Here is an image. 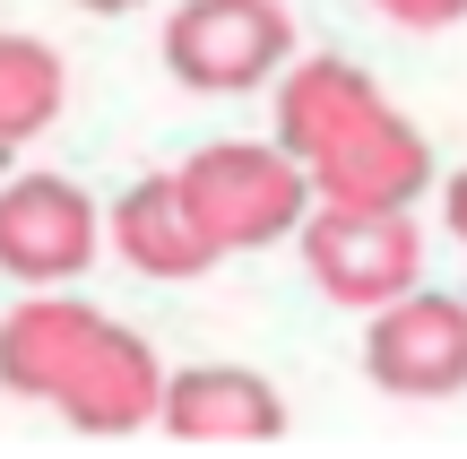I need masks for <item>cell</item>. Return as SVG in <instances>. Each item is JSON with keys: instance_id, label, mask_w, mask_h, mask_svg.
Instances as JSON below:
<instances>
[{"instance_id": "cell-6", "label": "cell", "mask_w": 467, "mask_h": 459, "mask_svg": "<svg viewBox=\"0 0 467 459\" xmlns=\"http://www.w3.org/2000/svg\"><path fill=\"white\" fill-rule=\"evenodd\" d=\"M44 408H61L78 433H139L156 408H165V364H156L148 339H130L121 321H104L78 339V356L61 364V381H52Z\"/></svg>"}, {"instance_id": "cell-3", "label": "cell", "mask_w": 467, "mask_h": 459, "mask_svg": "<svg viewBox=\"0 0 467 459\" xmlns=\"http://www.w3.org/2000/svg\"><path fill=\"white\" fill-rule=\"evenodd\" d=\"M295 52L285 0H182L165 17V69L200 96H251Z\"/></svg>"}, {"instance_id": "cell-11", "label": "cell", "mask_w": 467, "mask_h": 459, "mask_svg": "<svg viewBox=\"0 0 467 459\" xmlns=\"http://www.w3.org/2000/svg\"><path fill=\"white\" fill-rule=\"evenodd\" d=\"M372 96H381V87H372L355 61H295V69H285V87H277V148L312 156L320 139L347 130Z\"/></svg>"}, {"instance_id": "cell-5", "label": "cell", "mask_w": 467, "mask_h": 459, "mask_svg": "<svg viewBox=\"0 0 467 459\" xmlns=\"http://www.w3.org/2000/svg\"><path fill=\"white\" fill-rule=\"evenodd\" d=\"M364 373L389 399H459L467 391V304L459 295H416L372 312L364 329Z\"/></svg>"}, {"instance_id": "cell-7", "label": "cell", "mask_w": 467, "mask_h": 459, "mask_svg": "<svg viewBox=\"0 0 467 459\" xmlns=\"http://www.w3.org/2000/svg\"><path fill=\"white\" fill-rule=\"evenodd\" d=\"M96 243H104V217H96V200L78 183H61V173L0 183V269L9 277L61 287V277H78L96 260Z\"/></svg>"}, {"instance_id": "cell-9", "label": "cell", "mask_w": 467, "mask_h": 459, "mask_svg": "<svg viewBox=\"0 0 467 459\" xmlns=\"http://www.w3.org/2000/svg\"><path fill=\"white\" fill-rule=\"evenodd\" d=\"M113 243H121V260H130L139 277H200L208 260H217V243L200 235V217H191V200H182L173 173L130 183L113 200Z\"/></svg>"}, {"instance_id": "cell-15", "label": "cell", "mask_w": 467, "mask_h": 459, "mask_svg": "<svg viewBox=\"0 0 467 459\" xmlns=\"http://www.w3.org/2000/svg\"><path fill=\"white\" fill-rule=\"evenodd\" d=\"M78 9H104V17H121V9H139V0H78Z\"/></svg>"}, {"instance_id": "cell-12", "label": "cell", "mask_w": 467, "mask_h": 459, "mask_svg": "<svg viewBox=\"0 0 467 459\" xmlns=\"http://www.w3.org/2000/svg\"><path fill=\"white\" fill-rule=\"evenodd\" d=\"M61 52L35 44V35H0V139L9 148H26V139H44L52 121H61Z\"/></svg>"}, {"instance_id": "cell-1", "label": "cell", "mask_w": 467, "mask_h": 459, "mask_svg": "<svg viewBox=\"0 0 467 459\" xmlns=\"http://www.w3.org/2000/svg\"><path fill=\"white\" fill-rule=\"evenodd\" d=\"M182 200L191 217H200V235L217 243V252H268V243L303 235V217H312V165H303L295 148H277V139H225V148H200L182 173Z\"/></svg>"}, {"instance_id": "cell-8", "label": "cell", "mask_w": 467, "mask_h": 459, "mask_svg": "<svg viewBox=\"0 0 467 459\" xmlns=\"http://www.w3.org/2000/svg\"><path fill=\"white\" fill-rule=\"evenodd\" d=\"M156 425L173 433V443H277L285 433V399L268 391L260 373H243V364H191V373H165V408H156Z\"/></svg>"}, {"instance_id": "cell-13", "label": "cell", "mask_w": 467, "mask_h": 459, "mask_svg": "<svg viewBox=\"0 0 467 459\" xmlns=\"http://www.w3.org/2000/svg\"><path fill=\"white\" fill-rule=\"evenodd\" d=\"M372 9H381L389 26H407V35H441V26L467 17V0H372Z\"/></svg>"}, {"instance_id": "cell-4", "label": "cell", "mask_w": 467, "mask_h": 459, "mask_svg": "<svg viewBox=\"0 0 467 459\" xmlns=\"http://www.w3.org/2000/svg\"><path fill=\"white\" fill-rule=\"evenodd\" d=\"M312 191L320 200H347V208H416L424 173H433V148H424L416 121H399V104L372 96L347 130H329L312 156Z\"/></svg>"}, {"instance_id": "cell-10", "label": "cell", "mask_w": 467, "mask_h": 459, "mask_svg": "<svg viewBox=\"0 0 467 459\" xmlns=\"http://www.w3.org/2000/svg\"><path fill=\"white\" fill-rule=\"evenodd\" d=\"M87 329H96V312H87V304H61V295H35V304H17L9 321H0V391H17V399H52V381H61V364L78 356Z\"/></svg>"}, {"instance_id": "cell-14", "label": "cell", "mask_w": 467, "mask_h": 459, "mask_svg": "<svg viewBox=\"0 0 467 459\" xmlns=\"http://www.w3.org/2000/svg\"><path fill=\"white\" fill-rule=\"evenodd\" d=\"M441 217H451V235L467 243V173H451V200H441Z\"/></svg>"}, {"instance_id": "cell-2", "label": "cell", "mask_w": 467, "mask_h": 459, "mask_svg": "<svg viewBox=\"0 0 467 459\" xmlns=\"http://www.w3.org/2000/svg\"><path fill=\"white\" fill-rule=\"evenodd\" d=\"M303 269L329 304L347 312H381L416 287L424 269V243L407 208H347V200H320L303 217Z\"/></svg>"}, {"instance_id": "cell-16", "label": "cell", "mask_w": 467, "mask_h": 459, "mask_svg": "<svg viewBox=\"0 0 467 459\" xmlns=\"http://www.w3.org/2000/svg\"><path fill=\"white\" fill-rule=\"evenodd\" d=\"M9 156H17V148H9V139H0V173H9Z\"/></svg>"}]
</instances>
